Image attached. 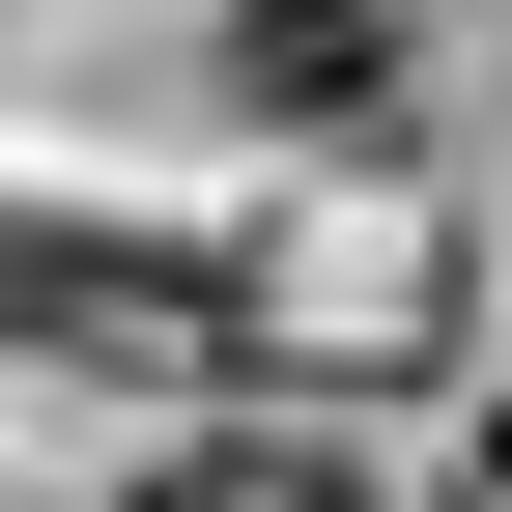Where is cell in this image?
<instances>
[{
    "mask_svg": "<svg viewBox=\"0 0 512 512\" xmlns=\"http://www.w3.org/2000/svg\"><path fill=\"white\" fill-rule=\"evenodd\" d=\"M228 86L256 114H370L399 86V0H228Z\"/></svg>",
    "mask_w": 512,
    "mask_h": 512,
    "instance_id": "obj_1",
    "label": "cell"
},
{
    "mask_svg": "<svg viewBox=\"0 0 512 512\" xmlns=\"http://www.w3.org/2000/svg\"><path fill=\"white\" fill-rule=\"evenodd\" d=\"M484 512H512V427H484Z\"/></svg>",
    "mask_w": 512,
    "mask_h": 512,
    "instance_id": "obj_2",
    "label": "cell"
}]
</instances>
